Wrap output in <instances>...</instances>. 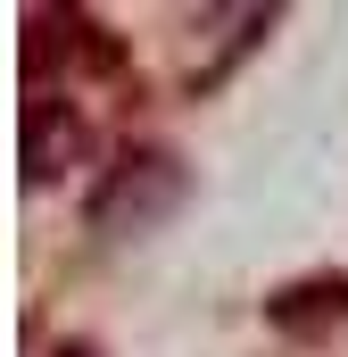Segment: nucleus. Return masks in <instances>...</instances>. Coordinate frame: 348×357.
I'll list each match as a JSON object with an SVG mask.
<instances>
[{
  "mask_svg": "<svg viewBox=\"0 0 348 357\" xmlns=\"http://www.w3.org/2000/svg\"><path fill=\"white\" fill-rule=\"evenodd\" d=\"M182 191H191V175H182L174 150H125L91 191V233H116V241L125 233H158L182 208Z\"/></svg>",
  "mask_w": 348,
  "mask_h": 357,
  "instance_id": "nucleus-1",
  "label": "nucleus"
},
{
  "mask_svg": "<svg viewBox=\"0 0 348 357\" xmlns=\"http://www.w3.org/2000/svg\"><path fill=\"white\" fill-rule=\"evenodd\" d=\"M84 150H91V125L84 116H58V100L33 91V100H25V175L50 183L67 158H84Z\"/></svg>",
  "mask_w": 348,
  "mask_h": 357,
  "instance_id": "nucleus-2",
  "label": "nucleus"
},
{
  "mask_svg": "<svg viewBox=\"0 0 348 357\" xmlns=\"http://www.w3.org/2000/svg\"><path fill=\"white\" fill-rule=\"evenodd\" d=\"M265 316L282 324V333H307V324H348V274H332V282H299V291H282V299H265Z\"/></svg>",
  "mask_w": 348,
  "mask_h": 357,
  "instance_id": "nucleus-3",
  "label": "nucleus"
}]
</instances>
